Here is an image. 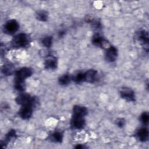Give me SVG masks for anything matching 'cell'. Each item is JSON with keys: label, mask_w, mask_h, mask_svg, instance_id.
Returning <instances> with one entry per match:
<instances>
[{"label": "cell", "mask_w": 149, "mask_h": 149, "mask_svg": "<svg viewBox=\"0 0 149 149\" xmlns=\"http://www.w3.org/2000/svg\"><path fill=\"white\" fill-rule=\"evenodd\" d=\"M30 42V38L25 33H20L15 36L12 40V45L14 48H23L26 47Z\"/></svg>", "instance_id": "cell-1"}, {"label": "cell", "mask_w": 149, "mask_h": 149, "mask_svg": "<svg viewBox=\"0 0 149 149\" xmlns=\"http://www.w3.org/2000/svg\"><path fill=\"white\" fill-rule=\"evenodd\" d=\"M16 102L17 104L21 105L22 106L27 105H32L34 106L36 101L33 97H31L29 94L23 93L16 97Z\"/></svg>", "instance_id": "cell-2"}, {"label": "cell", "mask_w": 149, "mask_h": 149, "mask_svg": "<svg viewBox=\"0 0 149 149\" xmlns=\"http://www.w3.org/2000/svg\"><path fill=\"white\" fill-rule=\"evenodd\" d=\"M136 37L140 43L144 47V49L148 52V33L145 30H139L136 33Z\"/></svg>", "instance_id": "cell-3"}, {"label": "cell", "mask_w": 149, "mask_h": 149, "mask_svg": "<svg viewBox=\"0 0 149 149\" xmlns=\"http://www.w3.org/2000/svg\"><path fill=\"white\" fill-rule=\"evenodd\" d=\"M32 74V70L27 67L22 68L15 72V80L24 81V80Z\"/></svg>", "instance_id": "cell-4"}, {"label": "cell", "mask_w": 149, "mask_h": 149, "mask_svg": "<svg viewBox=\"0 0 149 149\" xmlns=\"http://www.w3.org/2000/svg\"><path fill=\"white\" fill-rule=\"evenodd\" d=\"M19 27L17 22L14 19L8 20L4 25V32L8 34H13L16 33Z\"/></svg>", "instance_id": "cell-5"}, {"label": "cell", "mask_w": 149, "mask_h": 149, "mask_svg": "<svg viewBox=\"0 0 149 149\" xmlns=\"http://www.w3.org/2000/svg\"><path fill=\"white\" fill-rule=\"evenodd\" d=\"M71 126L73 129H82L85 125V120L83 116L73 115L70 122Z\"/></svg>", "instance_id": "cell-6"}, {"label": "cell", "mask_w": 149, "mask_h": 149, "mask_svg": "<svg viewBox=\"0 0 149 149\" xmlns=\"http://www.w3.org/2000/svg\"><path fill=\"white\" fill-rule=\"evenodd\" d=\"M120 94L121 97L126 100L127 101H134L135 95L134 91L127 87L122 88L120 91Z\"/></svg>", "instance_id": "cell-7"}, {"label": "cell", "mask_w": 149, "mask_h": 149, "mask_svg": "<svg viewBox=\"0 0 149 149\" xmlns=\"http://www.w3.org/2000/svg\"><path fill=\"white\" fill-rule=\"evenodd\" d=\"M33 107L32 105L22 106L19 111V116L23 119H29L33 113Z\"/></svg>", "instance_id": "cell-8"}, {"label": "cell", "mask_w": 149, "mask_h": 149, "mask_svg": "<svg viewBox=\"0 0 149 149\" xmlns=\"http://www.w3.org/2000/svg\"><path fill=\"white\" fill-rule=\"evenodd\" d=\"M118 55L117 49L113 46H109L107 48L105 56V59L108 62H114Z\"/></svg>", "instance_id": "cell-9"}, {"label": "cell", "mask_w": 149, "mask_h": 149, "mask_svg": "<svg viewBox=\"0 0 149 149\" xmlns=\"http://www.w3.org/2000/svg\"><path fill=\"white\" fill-rule=\"evenodd\" d=\"M93 44L97 47H107L108 48V42L104 39V38L98 33L95 34L92 38Z\"/></svg>", "instance_id": "cell-10"}, {"label": "cell", "mask_w": 149, "mask_h": 149, "mask_svg": "<svg viewBox=\"0 0 149 149\" xmlns=\"http://www.w3.org/2000/svg\"><path fill=\"white\" fill-rule=\"evenodd\" d=\"M84 81L88 83H94L98 77L97 71L94 69H90L84 72Z\"/></svg>", "instance_id": "cell-11"}, {"label": "cell", "mask_w": 149, "mask_h": 149, "mask_svg": "<svg viewBox=\"0 0 149 149\" xmlns=\"http://www.w3.org/2000/svg\"><path fill=\"white\" fill-rule=\"evenodd\" d=\"M57 65V59L53 56H48L44 62L45 68L47 69H55L56 68Z\"/></svg>", "instance_id": "cell-12"}, {"label": "cell", "mask_w": 149, "mask_h": 149, "mask_svg": "<svg viewBox=\"0 0 149 149\" xmlns=\"http://www.w3.org/2000/svg\"><path fill=\"white\" fill-rule=\"evenodd\" d=\"M136 136L142 142L146 141L148 139V130L146 127H141L137 130Z\"/></svg>", "instance_id": "cell-13"}, {"label": "cell", "mask_w": 149, "mask_h": 149, "mask_svg": "<svg viewBox=\"0 0 149 149\" xmlns=\"http://www.w3.org/2000/svg\"><path fill=\"white\" fill-rule=\"evenodd\" d=\"M73 115L81 116L84 117L87 114V109L82 106L80 105H75L73 109Z\"/></svg>", "instance_id": "cell-14"}, {"label": "cell", "mask_w": 149, "mask_h": 149, "mask_svg": "<svg viewBox=\"0 0 149 149\" xmlns=\"http://www.w3.org/2000/svg\"><path fill=\"white\" fill-rule=\"evenodd\" d=\"M14 72V67L12 64L8 63L5 64L2 68V72L4 75H11Z\"/></svg>", "instance_id": "cell-15"}, {"label": "cell", "mask_w": 149, "mask_h": 149, "mask_svg": "<svg viewBox=\"0 0 149 149\" xmlns=\"http://www.w3.org/2000/svg\"><path fill=\"white\" fill-rule=\"evenodd\" d=\"M16 137V133L15 130H10L5 136V138L3 141H1V145L3 146V144L6 145L8 142H9L12 139H15Z\"/></svg>", "instance_id": "cell-16"}, {"label": "cell", "mask_w": 149, "mask_h": 149, "mask_svg": "<svg viewBox=\"0 0 149 149\" xmlns=\"http://www.w3.org/2000/svg\"><path fill=\"white\" fill-rule=\"evenodd\" d=\"M50 139L55 143H61L63 140V134L60 132H55L51 134Z\"/></svg>", "instance_id": "cell-17"}, {"label": "cell", "mask_w": 149, "mask_h": 149, "mask_svg": "<svg viewBox=\"0 0 149 149\" xmlns=\"http://www.w3.org/2000/svg\"><path fill=\"white\" fill-rule=\"evenodd\" d=\"M36 18L41 22H45L48 19V14L46 11L40 10L36 13Z\"/></svg>", "instance_id": "cell-18"}, {"label": "cell", "mask_w": 149, "mask_h": 149, "mask_svg": "<svg viewBox=\"0 0 149 149\" xmlns=\"http://www.w3.org/2000/svg\"><path fill=\"white\" fill-rule=\"evenodd\" d=\"M72 79L77 83L84 81V73L82 72L77 73L72 77Z\"/></svg>", "instance_id": "cell-19"}, {"label": "cell", "mask_w": 149, "mask_h": 149, "mask_svg": "<svg viewBox=\"0 0 149 149\" xmlns=\"http://www.w3.org/2000/svg\"><path fill=\"white\" fill-rule=\"evenodd\" d=\"M14 87L16 90L22 91L25 88V83L24 81H21V80H15L14 82Z\"/></svg>", "instance_id": "cell-20"}, {"label": "cell", "mask_w": 149, "mask_h": 149, "mask_svg": "<svg viewBox=\"0 0 149 149\" xmlns=\"http://www.w3.org/2000/svg\"><path fill=\"white\" fill-rule=\"evenodd\" d=\"M71 80V77L68 74H64L59 79V83L61 85H67Z\"/></svg>", "instance_id": "cell-21"}, {"label": "cell", "mask_w": 149, "mask_h": 149, "mask_svg": "<svg viewBox=\"0 0 149 149\" xmlns=\"http://www.w3.org/2000/svg\"><path fill=\"white\" fill-rule=\"evenodd\" d=\"M52 42V37L51 36H47L44 37L42 40V44L45 47H50Z\"/></svg>", "instance_id": "cell-22"}, {"label": "cell", "mask_w": 149, "mask_h": 149, "mask_svg": "<svg viewBox=\"0 0 149 149\" xmlns=\"http://www.w3.org/2000/svg\"><path fill=\"white\" fill-rule=\"evenodd\" d=\"M149 120V115L147 112H143L140 116V120L144 125H147Z\"/></svg>", "instance_id": "cell-23"}, {"label": "cell", "mask_w": 149, "mask_h": 149, "mask_svg": "<svg viewBox=\"0 0 149 149\" xmlns=\"http://www.w3.org/2000/svg\"><path fill=\"white\" fill-rule=\"evenodd\" d=\"M116 124L118 125V126L122 127L125 124V120L123 118H118L116 120Z\"/></svg>", "instance_id": "cell-24"}, {"label": "cell", "mask_w": 149, "mask_h": 149, "mask_svg": "<svg viewBox=\"0 0 149 149\" xmlns=\"http://www.w3.org/2000/svg\"><path fill=\"white\" fill-rule=\"evenodd\" d=\"M75 148H77V149H79V148H84V147L83 146H81V145H80V144H78L77 146H76V147H75Z\"/></svg>", "instance_id": "cell-25"}, {"label": "cell", "mask_w": 149, "mask_h": 149, "mask_svg": "<svg viewBox=\"0 0 149 149\" xmlns=\"http://www.w3.org/2000/svg\"><path fill=\"white\" fill-rule=\"evenodd\" d=\"M65 34V31H60V32L59 33V37H63Z\"/></svg>", "instance_id": "cell-26"}]
</instances>
